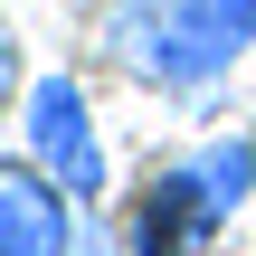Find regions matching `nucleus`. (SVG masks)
<instances>
[{
	"mask_svg": "<svg viewBox=\"0 0 256 256\" xmlns=\"http://www.w3.org/2000/svg\"><path fill=\"white\" fill-rule=\"evenodd\" d=\"M76 200L38 162H0V256H66L76 247Z\"/></svg>",
	"mask_w": 256,
	"mask_h": 256,
	"instance_id": "20e7f679",
	"label": "nucleus"
},
{
	"mask_svg": "<svg viewBox=\"0 0 256 256\" xmlns=\"http://www.w3.org/2000/svg\"><path fill=\"white\" fill-rule=\"evenodd\" d=\"M171 19H180V0H104V57H114V66H133V76H152V57H162Z\"/></svg>",
	"mask_w": 256,
	"mask_h": 256,
	"instance_id": "39448f33",
	"label": "nucleus"
},
{
	"mask_svg": "<svg viewBox=\"0 0 256 256\" xmlns=\"http://www.w3.org/2000/svg\"><path fill=\"white\" fill-rule=\"evenodd\" d=\"M28 162L76 200V209H95L104 190H114V162H104V133H95V104H86V86L76 76H28Z\"/></svg>",
	"mask_w": 256,
	"mask_h": 256,
	"instance_id": "f257e3e1",
	"label": "nucleus"
},
{
	"mask_svg": "<svg viewBox=\"0 0 256 256\" xmlns=\"http://www.w3.org/2000/svg\"><path fill=\"white\" fill-rule=\"evenodd\" d=\"M228 218L209 209V190H200V171L190 162H171V171H152V190L133 200V218H124V247L133 256H209Z\"/></svg>",
	"mask_w": 256,
	"mask_h": 256,
	"instance_id": "7ed1b4c3",
	"label": "nucleus"
},
{
	"mask_svg": "<svg viewBox=\"0 0 256 256\" xmlns=\"http://www.w3.org/2000/svg\"><path fill=\"white\" fill-rule=\"evenodd\" d=\"M247 48H256V0H180V19H171V38H162V57H152L142 86H162L180 104H209L218 76Z\"/></svg>",
	"mask_w": 256,
	"mask_h": 256,
	"instance_id": "f03ea898",
	"label": "nucleus"
},
{
	"mask_svg": "<svg viewBox=\"0 0 256 256\" xmlns=\"http://www.w3.org/2000/svg\"><path fill=\"white\" fill-rule=\"evenodd\" d=\"M66 256H133V247H114L104 228H76V247H66Z\"/></svg>",
	"mask_w": 256,
	"mask_h": 256,
	"instance_id": "6e6552de",
	"label": "nucleus"
},
{
	"mask_svg": "<svg viewBox=\"0 0 256 256\" xmlns=\"http://www.w3.org/2000/svg\"><path fill=\"white\" fill-rule=\"evenodd\" d=\"M190 171H200V190H209L218 218H238V209L256 200V142L247 133H209V142L190 152Z\"/></svg>",
	"mask_w": 256,
	"mask_h": 256,
	"instance_id": "423d86ee",
	"label": "nucleus"
},
{
	"mask_svg": "<svg viewBox=\"0 0 256 256\" xmlns=\"http://www.w3.org/2000/svg\"><path fill=\"white\" fill-rule=\"evenodd\" d=\"M10 95H19V38L0 28V104H10Z\"/></svg>",
	"mask_w": 256,
	"mask_h": 256,
	"instance_id": "0eeeda50",
	"label": "nucleus"
}]
</instances>
